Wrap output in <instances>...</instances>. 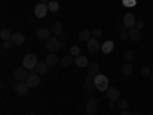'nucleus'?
<instances>
[{
    "mask_svg": "<svg viewBox=\"0 0 153 115\" xmlns=\"http://www.w3.org/2000/svg\"><path fill=\"white\" fill-rule=\"evenodd\" d=\"M94 83H95V87L101 92H104V91L109 89V78L104 74H97L95 78H94Z\"/></svg>",
    "mask_w": 153,
    "mask_h": 115,
    "instance_id": "1",
    "label": "nucleus"
},
{
    "mask_svg": "<svg viewBox=\"0 0 153 115\" xmlns=\"http://www.w3.org/2000/svg\"><path fill=\"white\" fill-rule=\"evenodd\" d=\"M38 65V60H37V55L35 54H28V55H25L23 58V68H26L28 71H34V68Z\"/></svg>",
    "mask_w": 153,
    "mask_h": 115,
    "instance_id": "2",
    "label": "nucleus"
},
{
    "mask_svg": "<svg viewBox=\"0 0 153 115\" xmlns=\"http://www.w3.org/2000/svg\"><path fill=\"white\" fill-rule=\"evenodd\" d=\"M46 48L49 52H55V51H58L61 48V42L58 40V37H51L46 42Z\"/></svg>",
    "mask_w": 153,
    "mask_h": 115,
    "instance_id": "3",
    "label": "nucleus"
},
{
    "mask_svg": "<svg viewBox=\"0 0 153 115\" xmlns=\"http://www.w3.org/2000/svg\"><path fill=\"white\" fill-rule=\"evenodd\" d=\"M48 11H49V8H48L46 3H37L35 8H34V16L37 19H43L48 14Z\"/></svg>",
    "mask_w": 153,
    "mask_h": 115,
    "instance_id": "4",
    "label": "nucleus"
},
{
    "mask_svg": "<svg viewBox=\"0 0 153 115\" xmlns=\"http://www.w3.org/2000/svg\"><path fill=\"white\" fill-rule=\"evenodd\" d=\"M29 75H31L29 71H28L26 68H23V66L14 71V78H16L17 81H26Z\"/></svg>",
    "mask_w": 153,
    "mask_h": 115,
    "instance_id": "5",
    "label": "nucleus"
},
{
    "mask_svg": "<svg viewBox=\"0 0 153 115\" xmlns=\"http://www.w3.org/2000/svg\"><path fill=\"white\" fill-rule=\"evenodd\" d=\"M16 92H17V95H20V97H26L28 95V92H29V86H28V83L26 81H19L17 84H16Z\"/></svg>",
    "mask_w": 153,
    "mask_h": 115,
    "instance_id": "6",
    "label": "nucleus"
},
{
    "mask_svg": "<svg viewBox=\"0 0 153 115\" xmlns=\"http://www.w3.org/2000/svg\"><path fill=\"white\" fill-rule=\"evenodd\" d=\"M123 25L127 28V29H132V28H135V25H136V19H135V16L132 14V12H127V14L124 16V19H123Z\"/></svg>",
    "mask_w": 153,
    "mask_h": 115,
    "instance_id": "7",
    "label": "nucleus"
},
{
    "mask_svg": "<svg viewBox=\"0 0 153 115\" xmlns=\"http://www.w3.org/2000/svg\"><path fill=\"white\" fill-rule=\"evenodd\" d=\"M97 100H94L91 95L87 98V103H86V114L87 115H95L97 114Z\"/></svg>",
    "mask_w": 153,
    "mask_h": 115,
    "instance_id": "8",
    "label": "nucleus"
},
{
    "mask_svg": "<svg viewBox=\"0 0 153 115\" xmlns=\"http://www.w3.org/2000/svg\"><path fill=\"white\" fill-rule=\"evenodd\" d=\"M51 37H52V32H51L49 28H40V29H37V38H38V40L48 42Z\"/></svg>",
    "mask_w": 153,
    "mask_h": 115,
    "instance_id": "9",
    "label": "nucleus"
},
{
    "mask_svg": "<svg viewBox=\"0 0 153 115\" xmlns=\"http://www.w3.org/2000/svg\"><path fill=\"white\" fill-rule=\"evenodd\" d=\"M87 43V49H89V52H98V51H101V45H100V42H98V38H95V37H92L89 42H86Z\"/></svg>",
    "mask_w": 153,
    "mask_h": 115,
    "instance_id": "10",
    "label": "nucleus"
},
{
    "mask_svg": "<svg viewBox=\"0 0 153 115\" xmlns=\"http://www.w3.org/2000/svg\"><path fill=\"white\" fill-rule=\"evenodd\" d=\"M40 81H42V78H40V74H31L29 77H28V80H26V83H28V86L29 87H35V86H38L40 84Z\"/></svg>",
    "mask_w": 153,
    "mask_h": 115,
    "instance_id": "11",
    "label": "nucleus"
},
{
    "mask_svg": "<svg viewBox=\"0 0 153 115\" xmlns=\"http://www.w3.org/2000/svg\"><path fill=\"white\" fill-rule=\"evenodd\" d=\"M94 78L95 77L94 75H91V74H87V77H86V80H84V89L91 94L94 89H95V83H94Z\"/></svg>",
    "mask_w": 153,
    "mask_h": 115,
    "instance_id": "12",
    "label": "nucleus"
},
{
    "mask_svg": "<svg viewBox=\"0 0 153 115\" xmlns=\"http://www.w3.org/2000/svg\"><path fill=\"white\" fill-rule=\"evenodd\" d=\"M120 91L117 87H109L107 89V98H109V101H115V103H117V101L120 100Z\"/></svg>",
    "mask_w": 153,
    "mask_h": 115,
    "instance_id": "13",
    "label": "nucleus"
},
{
    "mask_svg": "<svg viewBox=\"0 0 153 115\" xmlns=\"http://www.w3.org/2000/svg\"><path fill=\"white\" fill-rule=\"evenodd\" d=\"M117 32H118L120 40H127V38H129V29H127L124 25H118V26H117Z\"/></svg>",
    "mask_w": 153,
    "mask_h": 115,
    "instance_id": "14",
    "label": "nucleus"
},
{
    "mask_svg": "<svg viewBox=\"0 0 153 115\" xmlns=\"http://www.w3.org/2000/svg\"><path fill=\"white\" fill-rule=\"evenodd\" d=\"M89 58L84 57V55H78V57H75V65L78 66V68H87L89 66Z\"/></svg>",
    "mask_w": 153,
    "mask_h": 115,
    "instance_id": "15",
    "label": "nucleus"
},
{
    "mask_svg": "<svg viewBox=\"0 0 153 115\" xmlns=\"http://www.w3.org/2000/svg\"><path fill=\"white\" fill-rule=\"evenodd\" d=\"M75 63V57H72L71 54L69 55H65L61 58V61H60V65L63 66V68H69V66H72Z\"/></svg>",
    "mask_w": 153,
    "mask_h": 115,
    "instance_id": "16",
    "label": "nucleus"
},
{
    "mask_svg": "<svg viewBox=\"0 0 153 115\" xmlns=\"http://www.w3.org/2000/svg\"><path fill=\"white\" fill-rule=\"evenodd\" d=\"M49 29H51V32H52L54 37H57V35H60V34L63 32V25H61L60 22H54L52 26H51Z\"/></svg>",
    "mask_w": 153,
    "mask_h": 115,
    "instance_id": "17",
    "label": "nucleus"
},
{
    "mask_svg": "<svg viewBox=\"0 0 153 115\" xmlns=\"http://www.w3.org/2000/svg\"><path fill=\"white\" fill-rule=\"evenodd\" d=\"M57 63H58V57L55 55V52H51V54H48V55H46V65H48L49 68L55 66Z\"/></svg>",
    "mask_w": 153,
    "mask_h": 115,
    "instance_id": "18",
    "label": "nucleus"
},
{
    "mask_svg": "<svg viewBox=\"0 0 153 115\" xmlns=\"http://www.w3.org/2000/svg\"><path fill=\"white\" fill-rule=\"evenodd\" d=\"M113 48H115V43L112 40H106L103 45H101V51H103L104 54H110L113 51Z\"/></svg>",
    "mask_w": 153,
    "mask_h": 115,
    "instance_id": "19",
    "label": "nucleus"
},
{
    "mask_svg": "<svg viewBox=\"0 0 153 115\" xmlns=\"http://www.w3.org/2000/svg\"><path fill=\"white\" fill-rule=\"evenodd\" d=\"M129 38L132 42H139V38H141V31L136 29V28L129 29Z\"/></svg>",
    "mask_w": 153,
    "mask_h": 115,
    "instance_id": "20",
    "label": "nucleus"
},
{
    "mask_svg": "<svg viewBox=\"0 0 153 115\" xmlns=\"http://www.w3.org/2000/svg\"><path fill=\"white\" fill-rule=\"evenodd\" d=\"M98 69H100V65L94 60V61L89 63V66H87V74H91V75H94V77H95V75L98 74Z\"/></svg>",
    "mask_w": 153,
    "mask_h": 115,
    "instance_id": "21",
    "label": "nucleus"
},
{
    "mask_svg": "<svg viewBox=\"0 0 153 115\" xmlns=\"http://www.w3.org/2000/svg\"><path fill=\"white\" fill-rule=\"evenodd\" d=\"M121 72H123V75H126V77H129V75H132L133 74V66H132V63H124V65L121 66Z\"/></svg>",
    "mask_w": 153,
    "mask_h": 115,
    "instance_id": "22",
    "label": "nucleus"
},
{
    "mask_svg": "<svg viewBox=\"0 0 153 115\" xmlns=\"http://www.w3.org/2000/svg\"><path fill=\"white\" fill-rule=\"evenodd\" d=\"M12 43L14 45H23L25 43V35L22 32H16V34H12Z\"/></svg>",
    "mask_w": 153,
    "mask_h": 115,
    "instance_id": "23",
    "label": "nucleus"
},
{
    "mask_svg": "<svg viewBox=\"0 0 153 115\" xmlns=\"http://www.w3.org/2000/svg\"><path fill=\"white\" fill-rule=\"evenodd\" d=\"M78 38L81 42H89L92 38V31H89V29H83L80 34H78Z\"/></svg>",
    "mask_w": 153,
    "mask_h": 115,
    "instance_id": "24",
    "label": "nucleus"
},
{
    "mask_svg": "<svg viewBox=\"0 0 153 115\" xmlns=\"http://www.w3.org/2000/svg\"><path fill=\"white\" fill-rule=\"evenodd\" d=\"M48 65H46V61H38V65L34 68V72L35 74H45L46 71H48Z\"/></svg>",
    "mask_w": 153,
    "mask_h": 115,
    "instance_id": "25",
    "label": "nucleus"
},
{
    "mask_svg": "<svg viewBox=\"0 0 153 115\" xmlns=\"http://www.w3.org/2000/svg\"><path fill=\"white\" fill-rule=\"evenodd\" d=\"M0 38H2L3 42H6V40H11L12 38V32H9V29H2L0 31Z\"/></svg>",
    "mask_w": 153,
    "mask_h": 115,
    "instance_id": "26",
    "label": "nucleus"
},
{
    "mask_svg": "<svg viewBox=\"0 0 153 115\" xmlns=\"http://www.w3.org/2000/svg\"><path fill=\"white\" fill-rule=\"evenodd\" d=\"M123 58H124L127 63H132V61L135 60V52H133V51H126L124 55H123Z\"/></svg>",
    "mask_w": 153,
    "mask_h": 115,
    "instance_id": "27",
    "label": "nucleus"
},
{
    "mask_svg": "<svg viewBox=\"0 0 153 115\" xmlns=\"http://www.w3.org/2000/svg\"><path fill=\"white\" fill-rule=\"evenodd\" d=\"M48 8H49V12H57L60 9V5H58V2H55V0H51V2L48 3Z\"/></svg>",
    "mask_w": 153,
    "mask_h": 115,
    "instance_id": "28",
    "label": "nucleus"
},
{
    "mask_svg": "<svg viewBox=\"0 0 153 115\" xmlns=\"http://www.w3.org/2000/svg\"><path fill=\"white\" fill-rule=\"evenodd\" d=\"M117 108H120L121 111H126L127 108H129V101L124 100V98H120V100L117 101Z\"/></svg>",
    "mask_w": 153,
    "mask_h": 115,
    "instance_id": "29",
    "label": "nucleus"
},
{
    "mask_svg": "<svg viewBox=\"0 0 153 115\" xmlns=\"http://www.w3.org/2000/svg\"><path fill=\"white\" fill-rule=\"evenodd\" d=\"M71 55H72V57H78V55H81L80 46H71Z\"/></svg>",
    "mask_w": 153,
    "mask_h": 115,
    "instance_id": "30",
    "label": "nucleus"
},
{
    "mask_svg": "<svg viewBox=\"0 0 153 115\" xmlns=\"http://www.w3.org/2000/svg\"><path fill=\"white\" fill-rule=\"evenodd\" d=\"M152 72H153V71H152V68H149V66H144V68L141 69V75H143V77H150Z\"/></svg>",
    "mask_w": 153,
    "mask_h": 115,
    "instance_id": "31",
    "label": "nucleus"
},
{
    "mask_svg": "<svg viewBox=\"0 0 153 115\" xmlns=\"http://www.w3.org/2000/svg\"><path fill=\"white\" fill-rule=\"evenodd\" d=\"M101 35H103V31H101L100 28H97V29H94V31H92V37H95V38H100Z\"/></svg>",
    "mask_w": 153,
    "mask_h": 115,
    "instance_id": "32",
    "label": "nucleus"
},
{
    "mask_svg": "<svg viewBox=\"0 0 153 115\" xmlns=\"http://www.w3.org/2000/svg\"><path fill=\"white\" fill-rule=\"evenodd\" d=\"M12 46H14L12 40H6V42H3V49H11Z\"/></svg>",
    "mask_w": 153,
    "mask_h": 115,
    "instance_id": "33",
    "label": "nucleus"
},
{
    "mask_svg": "<svg viewBox=\"0 0 153 115\" xmlns=\"http://www.w3.org/2000/svg\"><path fill=\"white\" fill-rule=\"evenodd\" d=\"M135 28H136V29H139V31H141V29L144 28V22H136V25H135Z\"/></svg>",
    "mask_w": 153,
    "mask_h": 115,
    "instance_id": "34",
    "label": "nucleus"
},
{
    "mask_svg": "<svg viewBox=\"0 0 153 115\" xmlns=\"http://www.w3.org/2000/svg\"><path fill=\"white\" fill-rule=\"evenodd\" d=\"M136 2H135V0H124V5L126 6H132V5H135Z\"/></svg>",
    "mask_w": 153,
    "mask_h": 115,
    "instance_id": "35",
    "label": "nucleus"
},
{
    "mask_svg": "<svg viewBox=\"0 0 153 115\" xmlns=\"http://www.w3.org/2000/svg\"><path fill=\"white\" fill-rule=\"evenodd\" d=\"M121 115H133V114H132V112H129V111L126 109V111H123V112H121Z\"/></svg>",
    "mask_w": 153,
    "mask_h": 115,
    "instance_id": "36",
    "label": "nucleus"
},
{
    "mask_svg": "<svg viewBox=\"0 0 153 115\" xmlns=\"http://www.w3.org/2000/svg\"><path fill=\"white\" fill-rule=\"evenodd\" d=\"M117 106V103H115V101H109V108H115Z\"/></svg>",
    "mask_w": 153,
    "mask_h": 115,
    "instance_id": "37",
    "label": "nucleus"
},
{
    "mask_svg": "<svg viewBox=\"0 0 153 115\" xmlns=\"http://www.w3.org/2000/svg\"><path fill=\"white\" fill-rule=\"evenodd\" d=\"M49 2H51V0H40V3H46V5H48Z\"/></svg>",
    "mask_w": 153,
    "mask_h": 115,
    "instance_id": "38",
    "label": "nucleus"
},
{
    "mask_svg": "<svg viewBox=\"0 0 153 115\" xmlns=\"http://www.w3.org/2000/svg\"><path fill=\"white\" fill-rule=\"evenodd\" d=\"M150 80H152V83H153V72L150 74Z\"/></svg>",
    "mask_w": 153,
    "mask_h": 115,
    "instance_id": "39",
    "label": "nucleus"
},
{
    "mask_svg": "<svg viewBox=\"0 0 153 115\" xmlns=\"http://www.w3.org/2000/svg\"><path fill=\"white\" fill-rule=\"evenodd\" d=\"M150 68H152V71H153V65H152V66H150Z\"/></svg>",
    "mask_w": 153,
    "mask_h": 115,
    "instance_id": "40",
    "label": "nucleus"
},
{
    "mask_svg": "<svg viewBox=\"0 0 153 115\" xmlns=\"http://www.w3.org/2000/svg\"><path fill=\"white\" fill-rule=\"evenodd\" d=\"M133 115H139V114H133Z\"/></svg>",
    "mask_w": 153,
    "mask_h": 115,
    "instance_id": "41",
    "label": "nucleus"
},
{
    "mask_svg": "<svg viewBox=\"0 0 153 115\" xmlns=\"http://www.w3.org/2000/svg\"><path fill=\"white\" fill-rule=\"evenodd\" d=\"M29 115H34V114H29Z\"/></svg>",
    "mask_w": 153,
    "mask_h": 115,
    "instance_id": "42",
    "label": "nucleus"
}]
</instances>
